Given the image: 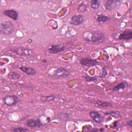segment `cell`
<instances>
[{
    "instance_id": "6da1fadb",
    "label": "cell",
    "mask_w": 132,
    "mask_h": 132,
    "mask_svg": "<svg viewBox=\"0 0 132 132\" xmlns=\"http://www.w3.org/2000/svg\"><path fill=\"white\" fill-rule=\"evenodd\" d=\"M84 38L87 42L98 44L103 42L105 39L104 34L98 31H93L85 32L84 34Z\"/></svg>"
},
{
    "instance_id": "7a4b0ae2",
    "label": "cell",
    "mask_w": 132,
    "mask_h": 132,
    "mask_svg": "<svg viewBox=\"0 0 132 132\" xmlns=\"http://www.w3.org/2000/svg\"><path fill=\"white\" fill-rule=\"evenodd\" d=\"M14 27L10 21H6L1 23L0 25V32L4 35L8 36L14 31Z\"/></svg>"
},
{
    "instance_id": "3957f363",
    "label": "cell",
    "mask_w": 132,
    "mask_h": 132,
    "mask_svg": "<svg viewBox=\"0 0 132 132\" xmlns=\"http://www.w3.org/2000/svg\"><path fill=\"white\" fill-rule=\"evenodd\" d=\"M20 102L19 97L15 95H9L4 98V103L8 106L15 105Z\"/></svg>"
},
{
    "instance_id": "277c9868",
    "label": "cell",
    "mask_w": 132,
    "mask_h": 132,
    "mask_svg": "<svg viewBox=\"0 0 132 132\" xmlns=\"http://www.w3.org/2000/svg\"><path fill=\"white\" fill-rule=\"evenodd\" d=\"M79 63L83 66L87 67H92L95 66L98 64V62L90 57H85L80 59Z\"/></svg>"
},
{
    "instance_id": "5b68a950",
    "label": "cell",
    "mask_w": 132,
    "mask_h": 132,
    "mask_svg": "<svg viewBox=\"0 0 132 132\" xmlns=\"http://www.w3.org/2000/svg\"><path fill=\"white\" fill-rule=\"evenodd\" d=\"M122 1L119 0H108L105 2L104 7L106 10H111L120 5Z\"/></svg>"
},
{
    "instance_id": "8992f818",
    "label": "cell",
    "mask_w": 132,
    "mask_h": 132,
    "mask_svg": "<svg viewBox=\"0 0 132 132\" xmlns=\"http://www.w3.org/2000/svg\"><path fill=\"white\" fill-rule=\"evenodd\" d=\"M64 45L63 44H57L50 46L47 48L48 53L52 54H56L64 50Z\"/></svg>"
},
{
    "instance_id": "52a82bcc",
    "label": "cell",
    "mask_w": 132,
    "mask_h": 132,
    "mask_svg": "<svg viewBox=\"0 0 132 132\" xmlns=\"http://www.w3.org/2000/svg\"><path fill=\"white\" fill-rule=\"evenodd\" d=\"M70 73V72L63 67L58 68L54 74V76L56 78H65L67 77Z\"/></svg>"
},
{
    "instance_id": "ba28073f",
    "label": "cell",
    "mask_w": 132,
    "mask_h": 132,
    "mask_svg": "<svg viewBox=\"0 0 132 132\" xmlns=\"http://www.w3.org/2000/svg\"><path fill=\"white\" fill-rule=\"evenodd\" d=\"M26 125L31 128H39L42 125V123L39 119H30L27 121Z\"/></svg>"
},
{
    "instance_id": "9c48e42d",
    "label": "cell",
    "mask_w": 132,
    "mask_h": 132,
    "mask_svg": "<svg viewBox=\"0 0 132 132\" xmlns=\"http://www.w3.org/2000/svg\"><path fill=\"white\" fill-rule=\"evenodd\" d=\"M90 116L92 120L96 123H102L104 121L103 116L97 111H91Z\"/></svg>"
},
{
    "instance_id": "30bf717a",
    "label": "cell",
    "mask_w": 132,
    "mask_h": 132,
    "mask_svg": "<svg viewBox=\"0 0 132 132\" xmlns=\"http://www.w3.org/2000/svg\"><path fill=\"white\" fill-rule=\"evenodd\" d=\"M84 20V16L82 14H76L73 15L70 21V24L73 25L77 26L82 23Z\"/></svg>"
},
{
    "instance_id": "8fae6325",
    "label": "cell",
    "mask_w": 132,
    "mask_h": 132,
    "mask_svg": "<svg viewBox=\"0 0 132 132\" xmlns=\"http://www.w3.org/2000/svg\"><path fill=\"white\" fill-rule=\"evenodd\" d=\"M3 14L14 20H18V16H19L18 12L16 11L13 9L6 10L4 11Z\"/></svg>"
},
{
    "instance_id": "7c38bea8",
    "label": "cell",
    "mask_w": 132,
    "mask_h": 132,
    "mask_svg": "<svg viewBox=\"0 0 132 132\" xmlns=\"http://www.w3.org/2000/svg\"><path fill=\"white\" fill-rule=\"evenodd\" d=\"M132 38V31L131 30H125L121 33L119 36V39L120 40H128Z\"/></svg>"
},
{
    "instance_id": "4fadbf2b",
    "label": "cell",
    "mask_w": 132,
    "mask_h": 132,
    "mask_svg": "<svg viewBox=\"0 0 132 132\" xmlns=\"http://www.w3.org/2000/svg\"><path fill=\"white\" fill-rule=\"evenodd\" d=\"M14 52L17 54H19L20 55H25V56L30 55L32 53V51L31 50L26 48H22V47H20L16 49Z\"/></svg>"
},
{
    "instance_id": "5bb4252c",
    "label": "cell",
    "mask_w": 132,
    "mask_h": 132,
    "mask_svg": "<svg viewBox=\"0 0 132 132\" xmlns=\"http://www.w3.org/2000/svg\"><path fill=\"white\" fill-rule=\"evenodd\" d=\"M20 69L27 75H35L36 73V71L35 69L30 67H26L24 66H21L20 67Z\"/></svg>"
},
{
    "instance_id": "9a60e30c",
    "label": "cell",
    "mask_w": 132,
    "mask_h": 132,
    "mask_svg": "<svg viewBox=\"0 0 132 132\" xmlns=\"http://www.w3.org/2000/svg\"><path fill=\"white\" fill-rule=\"evenodd\" d=\"M95 104L98 108H108L112 106V104L110 102L101 101L99 100L96 101L95 102Z\"/></svg>"
},
{
    "instance_id": "2e32d148",
    "label": "cell",
    "mask_w": 132,
    "mask_h": 132,
    "mask_svg": "<svg viewBox=\"0 0 132 132\" xmlns=\"http://www.w3.org/2000/svg\"><path fill=\"white\" fill-rule=\"evenodd\" d=\"M127 85H128V84L126 81H122V82H121L120 83L118 84V85L114 86L112 88V91H117L121 89H124L125 88H126L127 87Z\"/></svg>"
},
{
    "instance_id": "e0dca14e",
    "label": "cell",
    "mask_w": 132,
    "mask_h": 132,
    "mask_svg": "<svg viewBox=\"0 0 132 132\" xmlns=\"http://www.w3.org/2000/svg\"><path fill=\"white\" fill-rule=\"evenodd\" d=\"M109 20V18L108 16L102 14L98 15L96 19V21L99 23L105 22L108 21Z\"/></svg>"
},
{
    "instance_id": "ac0fdd59",
    "label": "cell",
    "mask_w": 132,
    "mask_h": 132,
    "mask_svg": "<svg viewBox=\"0 0 132 132\" xmlns=\"http://www.w3.org/2000/svg\"><path fill=\"white\" fill-rule=\"evenodd\" d=\"M8 77L10 79H19L20 77V74L16 72H11L8 74Z\"/></svg>"
},
{
    "instance_id": "d6986e66",
    "label": "cell",
    "mask_w": 132,
    "mask_h": 132,
    "mask_svg": "<svg viewBox=\"0 0 132 132\" xmlns=\"http://www.w3.org/2000/svg\"><path fill=\"white\" fill-rule=\"evenodd\" d=\"M105 115L107 116V115H109L114 118H119L121 117V115L119 111H111L109 112H106L105 113Z\"/></svg>"
},
{
    "instance_id": "ffe728a7",
    "label": "cell",
    "mask_w": 132,
    "mask_h": 132,
    "mask_svg": "<svg viewBox=\"0 0 132 132\" xmlns=\"http://www.w3.org/2000/svg\"><path fill=\"white\" fill-rule=\"evenodd\" d=\"M100 5V2L98 0H92L90 1L91 7L93 9H97Z\"/></svg>"
},
{
    "instance_id": "44dd1931",
    "label": "cell",
    "mask_w": 132,
    "mask_h": 132,
    "mask_svg": "<svg viewBox=\"0 0 132 132\" xmlns=\"http://www.w3.org/2000/svg\"><path fill=\"white\" fill-rule=\"evenodd\" d=\"M83 77L85 79V80L87 82L95 81H96L97 79V78L96 76L90 77L89 75H88L87 74H84V75H83Z\"/></svg>"
},
{
    "instance_id": "7402d4cb",
    "label": "cell",
    "mask_w": 132,
    "mask_h": 132,
    "mask_svg": "<svg viewBox=\"0 0 132 132\" xmlns=\"http://www.w3.org/2000/svg\"><path fill=\"white\" fill-rule=\"evenodd\" d=\"M11 131H13V132H16V131H20V132H23V131H28L29 129L25 128H23L22 127H14L12 128L10 130Z\"/></svg>"
},
{
    "instance_id": "603a6c76",
    "label": "cell",
    "mask_w": 132,
    "mask_h": 132,
    "mask_svg": "<svg viewBox=\"0 0 132 132\" xmlns=\"http://www.w3.org/2000/svg\"><path fill=\"white\" fill-rule=\"evenodd\" d=\"M43 98H42V100L44 102L46 101H54V99L56 98V96L54 95H50L48 96H43Z\"/></svg>"
},
{
    "instance_id": "cb8c5ba5",
    "label": "cell",
    "mask_w": 132,
    "mask_h": 132,
    "mask_svg": "<svg viewBox=\"0 0 132 132\" xmlns=\"http://www.w3.org/2000/svg\"><path fill=\"white\" fill-rule=\"evenodd\" d=\"M86 5L85 4H84V3H82V4H80L78 8V11H80V12H84L86 9Z\"/></svg>"
},
{
    "instance_id": "d4e9b609",
    "label": "cell",
    "mask_w": 132,
    "mask_h": 132,
    "mask_svg": "<svg viewBox=\"0 0 132 132\" xmlns=\"http://www.w3.org/2000/svg\"><path fill=\"white\" fill-rule=\"evenodd\" d=\"M107 74V70L106 69L105 67L103 68V71H102V73L101 74V77H104L106 76V75Z\"/></svg>"
},
{
    "instance_id": "484cf974",
    "label": "cell",
    "mask_w": 132,
    "mask_h": 132,
    "mask_svg": "<svg viewBox=\"0 0 132 132\" xmlns=\"http://www.w3.org/2000/svg\"><path fill=\"white\" fill-rule=\"evenodd\" d=\"M127 125H128V126H129V127H132V121L131 120H129V121H128V122H127Z\"/></svg>"
}]
</instances>
